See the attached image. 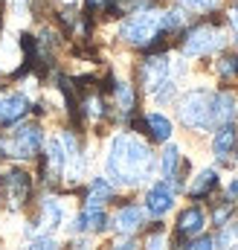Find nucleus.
Returning a JSON list of instances; mask_svg holds the SVG:
<instances>
[{
	"label": "nucleus",
	"instance_id": "nucleus-1",
	"mask_svg": "<svg viewBox=\"0 0 238 250\" xmlns=\"http://www.w3.org/2000/svg\"><path fill=\"white\" fill-rule=\"evenodd\" d=\"M102 175L122 192L131 189H145L154 175H157V154L154 146L131 131V128H119L108 137L105 143V154H102Z\"/></svg>",
	"mask_w": 238,
	"mask_h": 250
},
{
	"label": "nucleus",
	"instance_id": "nucleus-2",
	"mask_svg": "<svg viewBox=\"0 0 238 250\" xmlns=\"http://www.w3.org/2000/svg\"><path fill=\"white\" fill-rule=\"evenodd\" d=\"M227 47H230V29L215 15H206V18L189 23L178 38V53L186 62L212 59V56H218Z\"/></svg>",
	"mask_w": 238,
	"mask_h": 250
},
{
	"label": "nucleus",
	"instance_id": "nucleus-3",
	"mask_svg": "<svg viewBox=\"0 0 238 250\" xmlns=\"http://www.w3.org/2000/svg\"><path fill=\"white\" fill-rule=\"evenodd\" d=\"M160 12H163L160 6H145L119 18L117 38L125 47L139 53H166L169 44L160 38Z\"/></svg>",
	"mask_w": 238,
	"mask_h": 250
},
{
	"label": "nucleus",
	"instance_id": "nucleus-4",
	"mask_svg": "<svg viewBox=\"0 0 238 250\" xmlns=\"http://www.w3.org/2000/svg\"><path fill=\"white\" fill-rule=\"evenodd\" d=\"M175 114L178 123L189 131V134H209L215 128L212 120V87L209 84H192L186 90H180L175 99Z\"/></svg>",
	"mask_w": 238,
	"mask_h": 250
},
{
	"label": "nucleus",
	"instance_id": "nucleus-5",
	"mask_svg": "<svg viewBox=\"0 0 238 250\" xmlns=\"http://www.w3.org/2000/svg\"><path fill=\"white\" fill-rule=\"evenodd\" d=\"M44 143H47L44 125L41 123H26V120H23V123L12 125L9 131L0 134V157L18 160V163H29V160H38V157H41Z\"/></svg>",
	"mask_w": 238,
	"mask_h": 250
},
{
	"label": "nucleus",
	"instance_id": "nucleus-6",
	"mask_svg": "<svg viewBox=\"0 0 238 250\" xmlns=\"http://www.w3.org/2000/svg\"><path fill=\"white\" fill-rule=\"evenodd\" d=\"M32 189H35V178L20 166L6 169L3 178H0V195H3V201H6V207L12 212H20L23 207H29Z\"/></svg>",
	"mask_w": 238,
	"mask_h": 250
},
{
	"label": "nucleus",
	"instance_id": "nucleus-7",
	"mask_svg": "<svg viewBox=\"0 0 238 250\" xmlns=\"http://www.w3.org/2000/svg\"><path fill=\"white\" fill-rule=\"evenodd\" d=\"M178 198H180V192L175 189V184H172V181H166V178H154V181L145 187L142 207H145L148 218L163 221L166 215H172V212L178 209Z\"/></svg>",
	"mask_w": 238,
	"mask_h": 250
},
{
	"label": "nucleus",
	"instance_id": "nucleus-8",
	"mask_svg": "<svg viewBox=\"0 0 238 250\" xmlns=\"http://www.w3.org/2000/svg\"><path fill=\"white\" fill-rule=\"evenodd\" d=\"M166 79H172V56L166 53H145L137 64V84L145 96H151Z\"/></svg>",
	"mask_w": 238,
	"mask_h": 250
},
{
	"label": "nucleus",
	"instance_id": "nucleus-9",
	"mask_svg": "<svg viewBox=\"0 0 238 250\" xmlns=\"http://www.w3.org/2000/svg\"><path fill=\"white\" fill-rule=\"evenodd\" d=\"M128 128H131V131H137V134H142L151 146H163V143L175 140V120H172L166 111H160V108L145 111L139 120L134 117Z\"/></svg>",
	"mask_w": 238,
	"mask_h": 250
},
{
	"label": "nucleus",
	"instance_id": "nucleus-10",
	"mask_svg": "<svg viewBox=\"0 0 238 250\" xmlns=\"http://www.w3.org/2000/svg\"><path fill=\"white\" fill-rule=\"evenodd\" d=\"M148 227V212L139 201H122L111 212V233L117 236H137Z\"/></svg>",
	"mask_w": 238,
	"mask_h": 250
},
{
	"label": "nucleus",
	"instance_id": "nucleus-11",
	"mask_svg": "<svg viewBox=\"0 0 238 250\" xmlns=\"http://www.w3.org/2000/svg\"><path fill=\"white\" fill-rule=\"evenodd\" d=\"M209 230V212L203 204L192 201L186 207H180L178 215H175V242H189L200 233Z\"/></svg>",
	"mask_w": 238,
	"mask_h": 250
},
{
	"label": "nucleus",
	"instance_id": "nucleus-12",
	"mask_svg": "<svg viewBox=\"0 0 238 250\" xmlns=\"http://www.w3.org/2000/svg\"><path fill=\"white\" fill-rule=\"evenodd\" d=\"M238 148V123H221L209 131V154L215 166H233V154Z\"/></svg>",
	"mask_w": 238,
	"mask_h": 250
},
{
	"label": "nucleus",
	"instance_id": "nucleus-13",
	"mask_svg": "<svg viewBox=\"0 0 238 250\" xmlns=\"http://www.w3.org/2000/svg\"><path fill=\"white\" fill-rule=\"evenodd\" d=\"M108 93H111L114 117H117L119 123H128V125H131L134 114H137V102H139L137 84H134V82H128V79H111Z\"/></svg>",
	"mask_w": 238,
	"mask_h": 250
},
{
	"label": "nucleus",
	"instance_id": "nucleus-14",
	"mask_svg": "<svg viewBox=\"0 0 238 250\" xmlns=\"http://www.w3.org/2000/svg\"><path fill=\"white\" fill-rule=\"evenodd\" d=\"M183 192L189 195V201H198V204L212 201L221 192V169L212 163V166H203V169L192 172V178H189V184H186Z\"/></svg>",
	"mask_w": 238,
	"mask_h": 250
},
{
	"label": "nucleus",
	"instance_id": "nucleus-15",
	"mask_svg": "<svg viewBox=\"0 0 238 250\" xmlns=\"http://www.w3.org/2000/svg\"><path fill=\"white\" fill-rule=\"evenodd\" d=\"M67 201L59 195H44L38 201V227L47 230V233H56L67 224Z\"/></svg>",
	"mask_w": 238,
	"mask_h": 250
},
{
	"label": "nucleus",
	"instance_id": "nucleus-16",
	"mask_svg": "<svg viewBox=\"0 0 238 250\" xmlns=\"http://www.w3.org/2000/svg\"><path fill=\"white\" fill-rule=\"evenodd\" d=\"M32 111V99L20 90L15 93H0V128H12V125L23 123Z\"/></svg>",
	"mask_w": 238,
	"mask_h": 250
},
{
	"label": "nucleus",
	"instance_id": "nucleus-17",
	"mask_svg": "<svg viewBox=\"0 0 238 250\" xmlns=\"http://www.w3.org/2000/svg\"><path fill=\"white\" fill-rule=\"evenodd\" d=\"M212 120L221 123H238V90L230 84L212 87Z\"/></svg>",
	"mask_w": 238,
	"mask_h": 250
},
{
	"label": "nucleus",
	"instance_id": "nucleus-18",
	"mask_svg": "<svg viewBox=\"0 0 238 250\" xmlns=\"http://www.w3.org/2000/svg\"><path fill=\"white\" fill-rule=\"evenodd\" d=\"M183 163H186V154H183V146L178 140L163 143V148L157 154V178H175Z\"/></svg>",
	"mask_w": 238,
	"mask_h": 250
},
{
	"label": "nucleus",
	"instance_id": "nucleus-19",
	"mask_svg": "<svg viewBox=\"0 0 238 250\" xmlns=\"http://www.w3.org/2000/svg\"><path fill=\"white\" fill-rule=\"evenodd\" d=\"M215 62H212V73H215V79L221 82V84H230V82H236L238 79V50H221L218 56H212Z\"/></svg>",
	"mask_w": 238,
	"mask_h": 250
},
{
	"label": "nucleus",
	"instance_id": "nucleus-20",
	"mask_svg": "<svg viewBox=\"0 0 238 250\" xmlns=\"http://www.w3.org/2000/svg\"><path fill=\"white\" fill-rule=\"evenodd\" d=\"M209 227H224V224H230V221H236V201H230V198H215L212 204H209Z\"/></svg>",
	"mask_w": 238,
	"mask_h": 250
},
{
	"label": "nucleus",
	"instance_id": "nucleus-21",
	"mask_svg": "<svg viewBox=\"0 0 238 250\" xmlns=\"http://www.w3.org/2000/svg\"><path fill=\"white\" fill-rule=\"evenodd\" d=\"M142 250H172V239H169V230L163 221H154L145 233V242H142Z\"/></svg>",
	"mask_w": 238,
	"mask_h": 250
},
{
	"label": "nucleus",
	"instance_id": "nucleus-22",
	"mask_svg": "<svg viewBox=\"0 0 238 250\" xmlns=\"http://www.w3.org/2000/svg\"><path fill=\"white\" fill-rule=\"evenodd\" d=\"M172 3L180 6V9H186L189 15H200V18H206V15H218L221 6H224V0H172Z\"/></svg>",
	"mask_w": 238,
	"mask_h": 250
},
{
	"label": "nucleus",
	"instance_id": "nucleus-23",
	"mask_svg": "<svg viewBox=\"0 0 238 250\" xmlns=\"http://www.w3.org/2000/svg\"><path fill=\"white\" fill-rule=\"evenodd\" d=\"M20 250H61V242L53 233H35V236H29V242Z\"/></svg>",
	"mask_w": 238,
	"mask_h": 250
},
{
	"label": "nucleus",
	"instance_id": "nucleus-24",
	"mask_svg": "<svg viewBox=\"0 0 238 250\" xmlns=\"http://www.w3.org/2000/svg\"><path fill=\"white\" fill-rule=\"evenodd\" d=\"M180 245H183V250H218L215 248V236L209 230L195 236V239H189V242H180Z\"/></svg>",
	"mask_w": 238,
	"mask_h": 250
},
{
	"label": "nucleus",
	"instance_id": "nucleus-25",
	"mask_svg": "<svg viewBox=\"0 0 238 250\" xmlns=\"http://www.w3.org/2000/svg\"><path fill=\"white\" fill-rule=\"evenodd\" d=\"M224 23H227V29H230V38H233V44H236V50H238V0H233V3L227 6Z\"/></svg>",
	"mask_w": 238,
	"mask_h": 250
},
{
	"label": "nucleus",
	"instance_id": "nucleus-26",
	"mask_svg": "<svg viewBox=\"0 0 238 250\" xmlns=\"http://www.w3.org/2000/svg\"><path fill=\"white\" fill-rule=\"evenodd\" d=\"M105 250H142V245L137 242V236H119L117 242H111Z\"/></svg>",
	"mask_w": 238,
	"mask_h": 250
},
{
	"label": "nucleus",
	"instance_id": "nucleus-27",
	"mask_svg": "<svg viewBox=\"0 0 238 250\" xmlns=\"http://www.w3.org/2000/svg\"><path fill=\"white\" fill-rule=\"evenodd\" d=\"M67 250H96L93 236H73V242L67 245Z\"/></svg>",
	"mask_w": 238,
	"mask_h": 250
},
{
	"label": "nucleus",
	"instance_id": "nucleus-28",
	"mask_svg": "<svg viewBox=\"0 0 238 250\" xmlns=\"http://www.w3.org/2000/svg\"><path fill=\"white\" fill-rule=\"evenodd\" d=\"M224 198H230V201L238 204V175H233V178L224 184Z\"/></svg>",
	"mask_w": 238,
	"mask_h": 250
},
{
	"label": "nucleus",
	"instance_id": "nucleus-29",
	"mask_svg": "<svg viewBox=\"0 0 238 250\" xmlns=\"http://www.w3.org/2000/svg\"><path fill=\"white\" fill-rule=\"evenodd\" d=\"M12 59H9V56H6V53H3V47H0V73H9V70H12Z\"/></svg>",
	"mask_w": 238,
	"mask_h": 250
},
{
	"label": "nucleus",
	"instance_id": "nucleus-30",
	"mask_svg": "<svg viewBox=\"0 0 238 250\" xmlns=\"http://www.w3.org/2000/svg\"><path fill=\"white\" fill-rule=\"evenodd\" d=\"M84 3H87V9L93 12V9H105V3H108V0H84Z\"/></svg>",
	"mask_w": 238,
	"mask_h": 250
},
{
	"label": "nucleus",
	"instance_id": "nucleus-31",
	"mask_svg": "<svg viewBox=\"0 0 238 250\" xmlns=\"http://www.w3.org/2000/svg\"><path fill=\"white\" fill-rule=\"evenodd\" d=\"M233 166L238 169V148H236V154H233Z\"/></svg>",
	"mask_w": 238,
	"mask_h": 250
},
{
	"label": "nucleus",
	"instance_id": "nucleus-32",
	"mask_svg": "<svg viewBox=\"0 0 238 250\" xmlns=\"http://www.w3.org/2000/svg\"><path fill=\"white\" fill-rule=\"evenodd\" d=\"M61 3H67V6H73V3H76V0H61Z\"/></svg>",
	"mask_w": 238,
	"mask_h": 250
},
{
	"label": "nucleus",
	"instance_id": "nucleus-33",
	"mask_svg": "<svg viewBox=\"0 0 238 250\" xmlns=\"http://www.w3.org/2000/svg\"><path fill=\"white\" fill-rule=\"evenodd\" d=\"M236 224H238V204H236Z\"/></svg>",
	"mask_w": 238,
	"mask_h": 250
},
{
	"label": "nucleus",
	"instance_id": "nucleus-34",
	"mask_svg": "<svg viewBox=\"0 0 238 250\" xmlns=\"http://www.w3.org/2000/svg\"><path fill=\"white\" fill-rule=\"evenodd\" d=\"M230 250H238V242H236V245H233V248H230Z\"/></svg>",
	"mask_w": 238,
	"mask_h": 250
}]
</instances>
